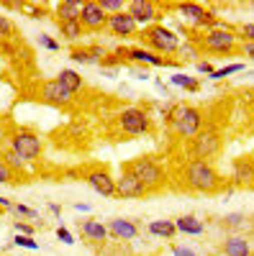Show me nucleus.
Listing matches in <instances>:
<instances>
[{
    "label": "nucleus",
    "instance_id": "obj_1",
    "mask_svg": "<svg viewBox=\"0 0 254 256\" xmlns=\"http://www.w3.org/2000/svg\"><path fill=\"white\" fill-rule=\"evenodd\" d=\"M164 118H167L169 128H172L180 138H195V136L203 131V123H205L203 110L195 108V105H187V102L169 105Z\"/></svg>",
    "mask_w": 254,
    "mask_h": 256
},
{
    "label": "nucleus",
    "instance_id": "obj_2",
    "mask_svg": "<svg viewBox=\"0 0 254 256\" xmlns=\"http://www.w3.org/2000/svg\"><path fill=\"white\" fill-rule=\"evenodd\" d=\"M182 180H185L187 190L200 192V195H213L221 187V174L216 172V166L210 162H200V159H190L185 164Z\"/></svg>",
    "mask_w": 254,
    "mask_h": 256
},
{
    "label": "nucleus",
    "instance_id": "obj_3",
    "mask_svg": "<svg viewBox=\"0 0 254 256\" xmlns=\"http://www.w3.org/2000/svg\"><path fill=\"white\" fill-rule=\"evenodd\" d=\"M200 49L208 52V54H221V56H228V54H236L239 52V38L234 34V28L226 26V24H218V28H210L200 36Z\"/></svg>",
    "mask_w": 254,
    "mask_h": 256
},
{
    "label": "nucleus",
    "instance_id": "obj_4",
    "mask_svg": "<svg viewBox=\"0 0 254 256\" xmlns=\"http://www.w3.org/2000/svg\"><path fill=\"white\" fill-rule=\"evenodd\" d=\"M141 36H144L146 49L154 52V54H159V56L177 54V49H180V36H177V31H172V28L164 26V24H154V26H149V28H144Z\"/></svg>",
    "mask_w": 254,
    "mask_h": 256
},
{
    "label": "nucleus",
    "instance_id": "obj_5",
    "mask_svg": "<svg viewBox=\"0 0 254 256\" xmlns=\"http://www.w3.org/2000/svg\"><path fill=\"white\" fill-rule=\"evenodd\" d=\"M126 169H129V172L146 187V192H157V190H162L164 182H167L164 169H162L152 156H136V159H131L129 164H126Z\"/></svg>",
    "mask_w": 254,
    "mask_h": 256
},
{
    "label": "nucleus",
    "instance_id": "obj_6",
    "mask_svg": "<svg viewBox=\"0 0 254 256\" xmlns=\"http://www.w3.org/2000/svg\"><path fill=\"white\" fill-rule=\"evenodd\" d=\"M116 123L118 128L126 134V136H144V134H152V116L146 113L139 105H129V108L118 110L116 116Z\"/></svg>",
    "mask_w": 254,
    "mask_h": 256
},
{
    "label": "nucleus",
    "instance_id": "obj_7",
    "mask_svg": "<svg viewBox=\"0 0 254 256\" xmlns=\"http://www.w3.org/2000/svg\"><path fill=\"white\" fill-rule=\"evenodd\" d=\"M221 146H223V138L216 128H203L195 138H190V154H193V159L210 162L221 154Z\"/></svg>",
    "mask_w": 254,
    "mask_h": 256
},
{
    "label": "nucleus",
    "instance_id": "obj_8",
    "mask_svg": "<svg viewBox=\"0 0 254 256\" xmlns=\"http://www.w3.org/2000/svg\"><path fill=\"white\" fill-rule=\"evenodd\" d=\"M11 148L24 159V162H36L41 156V138L31 131H16L13 138H11Z\"/></svg>",
    "mask_w": 254,
    "mask_h": 256
},
{
    "label": "nucleus",
    "instance_id": "obj_9",
    "mask_svg": "<svg viewBox=\"0 0 254 256\" xmlns=\"http://www.w3.org/2000/svg\"><path fill=\"white\" fill-rule=\"evenodd\" d=\"M126 10H129V16L136 20L139 28H149V26H154L157 20L162 18L159 6L152 3V0H131V3L126 6Z\"/></svg>",
    "mask_w": 254,
    "mask_h": 256
},
{
    "label": "nucleus",
    "instance_id": "obj_10",
    "mask_svg": "<svg viewBox=\"0 0 254 256\" xmlns=\"http://www.w3.org/2000/svg\"><path fill=\"white\" fill-rule=\"evenodd\" d=\"M116 56H123V59H129L134 64H139V67H154V70H162V67H172V62L149 52V49H144V46H131V49H118Z\"/></svg>",
    "mask_w": 254,
    "mask_h": 256
},
{
    "label": "nucleus",
    "instance_id": "obj_11",
    "mask_svg": "<svg viewBox=\"0 0 254 256\" xmlns=\"http://www.w3.org/2000/svg\"><path fill=\"white\" fill-rule=\"evenodd\" d=\"M39 98L49 105H57V108H70L75 102V92H70L59 80H47L39 90Z\"/></svg>",
    "mask_w": 254,
    "mask_h": 256
},
{
    "label": "nucleus",
    "instance_id": "obj_12",
    "mask_svg": "<svg viewBox=\"0 0 254 256\" xmlns=\"http://www.w3.org/2000/svg\"><path fill=\"white\" fill-rule=\"evenodd\" d=\"M80 24L85 31H100L108 24V16H105V10L100 8L98 0H85L80 6Z\"/></svg>",
    "mask_w": 254,
    "mask_h": 256
},
{
    "label": "nucleus",
    "instance_id": "obj_13",
    "mask_svg": "<svg viewBox=\"0 0 254 256\" xmlns=\"http://www.w3.org/2000/svg\"><path fill=\"white\" fill-rule=\"evenodd\" d=\"M85 182H88L90 190H95L98 195H103V198H116V180L111 177L108 169H103V166L90 169V172L85 174Z\"/></svg>",
    "mask_w": 254,
    "mask_h": 256
},
{
    "label": "nucleus",
    "instance_id": "obj_14",
    "mask_svg": "<svg viewBox=\"0 0 254 256\" xmlns=\"http://www.w3.org/2000/svg\"><path fill=\"white\" fill-rule=\"evenodd\" d=\"M105 28H108L116 38H134L139 34V26H136V20L129 16V10H121L116 16H108Z\"/></svg>",
    "mask_w": 254,
    "mask_h": 256
},
{
    "label": "nucleus",
    "instance_id": "obj_15",
    "mask_svg": "<svg viewBox=\"0 0 254 256\" xmlns=\"http://www.w3.org/2000/svg\"><path fill=\"white\" fill-rule=\"evenodd\" d=\"M144 195H149L146 192V187L129 172V169L123 166V172L121 177L116 180V198H123V200H134V198H144Z\"/></svg>",
    "mask_w": 254,
    "mask_h": 256
},
{
    "label": "nucleus",
    "instance_id": "obj_16",
    "mask_svg": "<svg viewBox=\"0 0 254 256\" xmlns=\"http://www.w3.org/2000/svg\"><path fill=\"white\" fill-rule=\"evenodd\" d=\"M141 233V226L134 218H113L108 223V236L116 241H134Z\"/></svg>",
    "mask_w": 254,
    "mask_h": 256
},
{
    "label": "nucleus",
    "instance_id": "obj_17",
    "mask_svg": "<svg viewBox=\"0 0 254 256\" xmlns=\"http://www.w3.org/2000/svg\"><path fill=\"white\" fill-rule=\"evenodd\" d=\"M231 180L239 187H254V159L249 156H239L231 169Z\"/></svg>",
    "mask_w": 254,
    "mask_h": 256
},
{
    "label": "nucleus",
    "instance_id": "obj_18",
    "mask_svg": "<svg viewBox=\"0 0 254 256\" xmlns=\"http://www.w3.org/2000/svg\"><path fill=\"white\" fill-rule=\"evenodd\" d=\"M80 233L90 244H103V241L111 238L108 236V226L100 223V220H80Z\"/></svg>",
    "mask_w": 254,
    "mask_h": 256
},
{
    "label": "nucleus",
    "instance_id": "obj_19",
    "mask_svg": "<svg viewBox=\"0 0 254 256\" xmlns=\"http://www.w3.org/2000/svg\"><path fill=\"white\" fill-rule=\"evenodd\" d=\"M223 254L226 256H251V244L249 238L239 236V233H231L223 241Z\"/></svg>",
    "mask_w": 254,
    "mask_h": 256
},
{
    "label": "nucleus",
    "instance_id": "obj_20",
    "mask_svg": "<svg viewBox=\"0 0 254 256\" xmlns=\"http://www.w3.org/2000/svg\"><path fill=\"white\" fill-rule=\"evenodd\" d=\"M175 10H177V16L185 20V24H193V26L200 28V20L205 16V6H200V3H177Z\"/></svg>",
    "mask_w": 254,
    "mask_h": 256
},
{
    "label": "nucleus",
    "instance_id": "obj_21",
    "mask_svg": "<svg viewBox=\"0 0 254 256\" xmlns=\"http://www.w3.org/2000/svg\"><path fill=\"white\" fill-rule=\"evenodd\" d=\"M175 228L177 233H182V236H203L205 233V223L195 216H180L175 218Z\"/></svg>",
    "mask_w": 254,
    "mask_h": 256
},
{
    "label": "nucleus",
    "instance_id": "obj_22",
    "mask_svg": "<svg viewBox=\"0 0 254 256\" xmlns=\"http://www.w3.org/2000/svg\"><path fill=\"white\" fill-rule=\"evenodd\" d=\"M146 230L157 238H164V241H172L177 236V228H175V220H152L146 226Z\"/></svg>",
    "mask_w": 254,
    "mask_h": 256
},
{
    "label": "nucleus",
    "instance_id": "obj_23",
    "mask_svg": "<svg viewBox=\"0 0 254 256\" xmlns=\"http://www.w3.org/2000/svg\"><path fill=\"white\" fill-rule=\"evenodd\" d=\"M57 20H59V24H72V20H80V3H75V0L57 3Z\"/></svg>",
    "mask_w": 254,
    "mask_h": 256
},
{
    "label": "nucleus",
    "instance_id": "obj_24",
    "mask_svg": "<svg viewBox=\"0 0 254 256\" xmlns=\"http://www.w3.org/2000/svg\"><path fill=\"white\" fill-rule=\"evenodd\" d=\"M65 88L70 90V92H80V90H85V80H82V74L80 72H75V70H62L59 72V77H57Z\"/></svg>",
    "mask_w": 254,
    "mask_h": 256
},
{
    "label": "nucleus",
    "instance_id": "obj_25",
    "mask_svg": "<svg viewBox=\"0 0 254 256\" xmlns=\"http://www.w3.org/2000/svg\"><path fill=\"white\" fill-rule=\"evenodd\" d=\"M169 80H172V84H177V88H182V90H187V92H198V90H200V82H198L195 77L185 74V72H175Z\"/></svg>",
    "mask_w": 254,
    "mask_h": 256
},
{
    "label": "nucleus",
    "instance_id": "obj_26",
    "mask_svg": "<svg viewBox=\"0 0 254 256\" xmlns=\"http://www.w3.org/2000/svg\"><path fill=\"white\" fill-rule=\"evenodd\" d=\"M59 34L65 41H77V38H82L85 28H82L80 20H72V24H59Z\"/></svg>",
    "mask_w": 254,
    "mask_h": 256
},
{
    "label": "nucleus",
    "instance_id": "obj_27",
    "mask_svg": "<svg viewBox=\"0 0 254 256\" xmlns=\"http://www.w3.org/2000/svg\"><path fill=\"white\" fill-rule=\"evenodd\" d=\"M177 56H180V62H200V49L187 41V44H180Z\"/></svg>",
    "mask_w": 254,
    "mask_h": 256
},
{
    "label": "nucleus",
    "instance_id": "obj_28",
    "mask_svg": "<svg viewBox=\"0 0 254 256\" xmlns=\"http://www.w3.org/2000/svg\"><path fill=\"white\" fill-rule=\"evenodd\" d=\"M236 72H244V64H241V62H236V64H226V67L216 70L213 74H210V80H226L228 74H236Z\"/></svg>",
    "mask_w": 254,
    "mask_h": 256
},
{
    "label": "nucleus",
    "instance_id": "obj_29",
    "mask_svg": "<svg viewBox=\"0 0 254 256\" xmlns=\"http://www.w3.org/2000/svg\"><path fill=\"white\" fill-rule=\"evenodd\" d=\"M98 3L105 10V16H116V13L126 10V6H129V3H123V0H98Z\"/></svg>",
    "mask_w": 254,
    "mask_h": 256
},
{
    "label": "nucleus",
    "instance_id": "obj_30",
    "mask_svg": "<svg viewBox=\"0 0 254 256\" xmlns=\"http://www.w3.org/2000/svg\"><path fill=\"white\" fill-rule=\"evenodd\" d=\"M70 59L72 62H77V64H98L95 59H93V54H90V49H72L70 52Z\"/></svg>",
    "mask_w": 254,
    "mask_h": 256
},
{
    "label": "nucleus",
    "instance_id": "obj_31",
    "mask_svg": "<svg viewBox=\"0 0 254 256\" xmlns=\"http://www.w3.org/2000/svg\"><path fill=\"white\" fill-rule=\"evenodd\" d=\"M3 162L11 166V169H26V162L24 159H21L16 152H13V148H8V152L3 154Z\"/></svg>",
    "mask_w": 254,
    "mask_h": 256
},
{
    "label": "nucleus",
    "instance_id": "obj_32",
    "mask_svg": "<svg viewBox=\"0 0 254 256\" xmlns=\"http://www.w3.org/2000/svg\"><path fill=\"white\" fill-rule=\"evenodd\" d=\"M13 212H16L18 218H29V220H36V218H39V212H36L34 208L21 205V202H13Z\"/></svg>",
    "mask_w": 254,
    "mask_h": 256
},
{
    "label": "nucleus",
    "instance_id": "obj_33",
    "mask_svg": "<svg viewBox=\"0 0 254 256\" xmlns=\"http://www.w3.org/2000/svg\"><path fill=\"white\" fill-rule=\"evenodd\" d=\"M234 34L239 41H254V24H241L234 28Z\"/></svg>",
    "mask_w": 254,
    "mask_h": 256
},
{
    "label": "nucleus",
    "instance_id": "obj_34",
    "mask_svg": "<svg viewBox=\"0 0 254 256\" xmlns=\"http://www.w3.org/2000/svg\"><path fill=\"white\" fill-rule=\"evenodd\" d=\"M223 223L228 228H241L246 223V216H244V212H228V216H223Z\"/></svg>",
    "mask_w": 254,
    "mask_h": 256
},
{
    "label": "nucleus",
    "instance_id": "obj_35",
    "mask_svg": "<svg viewBox=\"0 0 254 256\" xmlns=\"http://www.w3.org/2000/svg\"><path fill=\"white\" fill-rule=\"evenodd\" d=\"M13 244H16L18 248H29V251H39V244L34 241V236H18V233H16V238H13Z\"/></svg>",
    "mask_w": 254,
    "mask_h": 256
},
{
    "label": "nucleus",
    "instance_id": "obj_36",
    "mask_svg": "<svg viewBox=\"0 0 254 256\" xmlns=\"http://www.w3.org/2000/svg\"><path fill=\"white\" fill-rule=\"evenodd\" d=\"M13 31H16L13 20H11L6 13H0V38H8V36H13Z\"/></svg>",
    "mask_w": 254,
    "mask_h": 256
},
{
    "label": "nucleus",
    "instance_id": "obj_37",
    "mask_svg": "<svg viewBox=\"0 0 254 256\" xmlns=\"http://www.w3.org/2000/svg\"><path fill=\"white\" fill-rule=\"evenodd\" d=\"M13 169L3 162V156H0V184H8V182H13Z\"/></svg>",
    "mask_w": 254,
    "mask_h": 256
},
{
    "label": "nucleus",
    "instance_id": "obj_38",
    "mask_svg": "<svg viewBox=\"0 0 254 256\" xmlns=\"http://www.w3.org/2000/svg\"><path fill=\"white\" fill-rule=\"evenodd\" d=\"M39 44L44 46V49H49V52H59V41H54V38L47 36V34H39Z\"/></svg>",
    "mask_w": 254,
    "mask_h": 256
},
{
    "label": "nucleus",
    "instance_id": "obj_39",
    "mask_svg": "<svg viewBox=\"0 0 254 256\" xmlns=\"http://www.w3.org/2000/svg\"><path fill=\"white\" fill-rule=\"evenodd\" d=\"M239 54L246 59H254V41H239Z\"/></svg>",
    "mask_w": 254,
    "mask_h": 256
},
{
    "label": "nucleus",
    "instance_id": "obj_40",
    "mask_svg": "<svg viewBox=\"0 0 254 256\" xmlns=\"http://www.w3.org/2000/svg\"><path fill=\"white\" fill-rule=\"evenodd\" d=\"M57 238H59L62 244H67V246H72V244H75V236H72V233H70L67 228H62V226L57 228Z\"/></svg>",
    "mask_w": 254,
    "mask_h": 256
},
{
    "label": "nucleus",
    "instance_id": "obj_41",
    "mask_svg": "<svg viewBox=\"0 0 254 256\" xmlns=\"http://www.w3.org/2000/svg\"><path fill=\"white\" fill-rule=\"evenodd\" d=\"M195 67H198V72H200V74H208V77L216 72V67H213V64H210V62H205V59L195 62Z\"/></svg>",
    "mask_w": 254,
    "mask_h": 256
},
{
    "label": "nucleus",
    "instance_id": "obj_42",
    "mask_svg": "<svg viewBox=\"0 0 254 256\" xmlns=\"http://www.w3.org/2000/svg\"><path fill=\"white\" fill-rule=\"evenodd\" d=\"M16 233H18V236H34V226L31 223H16Z\"/></svg>",
    "mask_w": 254,
    "mask_h": 256
},
{
    "label": "nucleus",
    "instance_id": "obj_43",
    "mask_svg": "<svg viewBox=\"0 0 254 256\" xmlns=\"http://www.w3.org/2000/svg\"><path fill=\"white\" fill-rule=\"evenodd\" d=\"M172 256H198L190 246H172Z\"/></svg>",
    "mask_w": 254,
    "mask_h": 256
},
{
    "label": "nucleus",
    "instance_id": "obj_44",
    "mask_svg": "<svg viewBox=\"0 0 254 256\" xmlns=\"http://www.w3.org/2000/svg\"><path fill=\"white\" fill-rule=\"evenodd\" d=\"M131 74H134L136 80H149V77H152L146 67H134V70H131Z\"/></svg>",
    "mask_w": 254,
    "mask_h": 256
},
{
    "label": "nucleus",
    "instance_id": "obj_45",
    "mask_svg": "<svg viewBox=\"0 0 254 256\" xmlns=\"http://www.w3.org/2000/svg\"><path fill=\"white\" fill-rule=\"evenodd\" d=\"M154 88H157V90H159L164 98H169V88H167V84H164L162 80H154Z\"/></svg>",
    "mask_w": 254,
    "mask_h": 256
},
{
    "label": "nucleus",
    "instance_id": "obj_46",
    "mask_svg": "<svg viewBox=\"0 0 254 256\" xmlns=\"http://www.w3.org/2000/svg\"><path fill=\"white\" fill-rule=\"evenodd\" d=\"M47 208H49V212H52V216H62V208H59L57 202H49Z\"/></svg>",
    "mask_w": 254,
    "mask_h": 256
},
{
    "label": "nucleus",
    "instance_id": "obj_47",
    "mask_svg": "<svg viewBox=\"0 0 254 256\" xmlns=\"http://www.w3.org/2000/svg\"><path fill=\"white\" fill-rule=\"evenodd\" d=\"M0 208H3V210H13V202L8 198H0Z\"/></svg>",
    "mask_w": 254,
    "mask_h": 256
},
{
    "label": "nucleus",
    "instance_id": "obj_48",
    "mask_svg": "<svg viewBox=\"0 0 254 256\" xmlns=\"http://www.w3.org/2000/svg\"><path fill=\"white\" fill-rule=\"evenodd\" d=\"M75 210H80V212H88V210H90V205H88V202H75Z\"/></svg>",
    "mask_w": 254,
    "mask_h": 256
},
{
    "label": "nucleus",
    "instance_id": "obj_49",
    "mask_svg": "<svg viewBox=\"0 0 254 256\" xmlns=\"http://www.w3.org/2000/svg\"><path fill=\"white\" fill-rule=\"evenodd\" d=\"M251 118H254V102H251Z\"/></svg>",
    "mask_w": 254,
    "mask_h": 256
}]
</instances>
